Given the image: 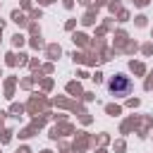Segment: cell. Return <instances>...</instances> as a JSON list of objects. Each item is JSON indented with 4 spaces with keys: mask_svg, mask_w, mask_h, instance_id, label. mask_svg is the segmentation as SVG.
I'll return each mask as SVG.
<instances>
[{
    "mask_svg": "<svg viewBox=\"0 0 153 153\" xmlns=\"http://www.w3.org/2000/svg\"><path fill=\"white\" fill-rule=\"evenodd\" d=\"M108 88H110V93H112V96L124 98V96H129V93H131V79H129V76H124V74H115V76L108 81Z\"/></svg>",
    "mask_w": 153,
    "mask_h": 153,
    "instance_id": "obj_1",
    "label": "cell"
}]
</instances>
